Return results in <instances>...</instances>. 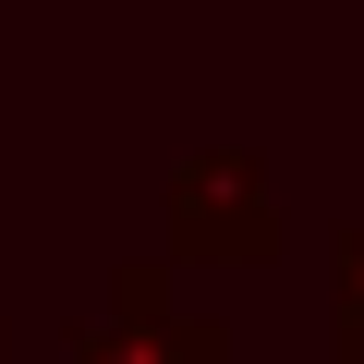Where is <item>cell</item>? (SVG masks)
I'll return each mask as SVG.
<instances>
[{
  "label": "cell",
  "mask_w": 364,
  "mask_h": 364,
  "mask_svg": "<svg viewBox=\"0 0 364 364\" xmlns=\"http://www.w3.org/2000/svg\"><path fill=\"white\" fill-rule=\"evenodd\" d=\"M340 255H352V267H340V340H352V364H364V231H352Z\"/></svg>",
  "instance_id": "1"
}]
</instances>
